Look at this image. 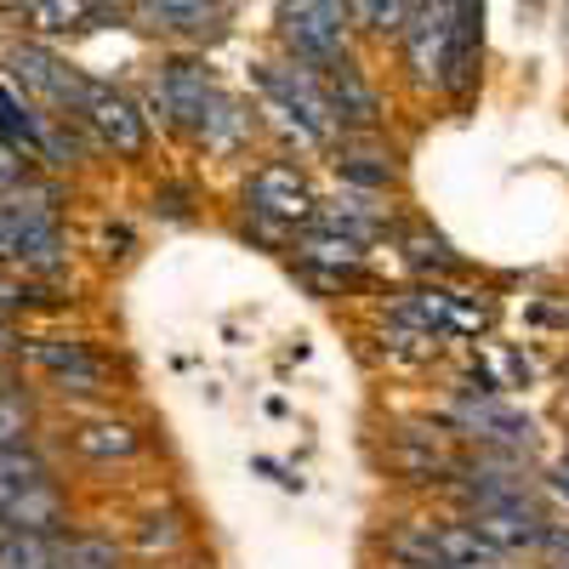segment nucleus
I'll return each mask as SVG.
<instances>
[{"label": "nucleus", "mask_w": 569, "mask_h": 569, "mask_svg": "<svg viewBox=\"0 0 569 569\" xmlns=\"http://www.w3.org/2000/svg\"><path fill=\"white\" fill-rule=\"evenodd\" d=\"M257 86H262V98H268V114L291 131L297 142H330V131H337V114H330V98H325V86L313 80V69H284V63H262L257 69Z\"/></svg>", "instance_id": "f257e3e1"}, {"label": "nucleus", "mask_w": 569, "mask_h": 569, "mask_svg": "<svg viewBox=\"0 0 569 569\" xmlns=\"http://www.w3.org/2000/svg\"><path fill=\"white\" fill-rule=\"evenodd\" d=\"M279 40L297 63L325 74L337 58H348V0H284Z\"/></svg>", "instance_id": "f03ea898"}, {"label": "nucleus", "mask_w": 569, "mask_h": 569, "mask_svg": "<svg viewBox=\"0 0 569 569\" xmlns=\"http://www.w3.org/2000/svg\"><path fill=\"white\" fill-rule=\"evenodd\" d=\"M91 131H98L114 154H142V142H149V120L137 114L131 98H120L114 86H98V80H86V98L74 109Z\"/></svg>", "instance_id": "7ed1b4c3"}, {"label": "nucleus", "mask_w": 569, "mask_h": 569, "mask_svg": "<svg viewBox=\"0 0 569 569\" xmlns=\"http://www.w3.org/2000/svg\"><path fill=\"white\" fill-rule=\"evenodd\" d=\"M472 525H479L501 552H536L541 547V525H547V512L536 507V490H518V496H501L490 507H472L467 512Z\"/></svg>", "instance_id": "20e7f679"}, {"label": "nucleus", "mask_w": 569, "mask_h": 569, "mask_svg": "<svg viewBox=\"0 0 569 569\" xmlns=\"http://www.w3.org/2000/svg\"><path fill=\"white\" fill-rule=\"evenodd\" d=\"M479 23L485 7L479 0H450V23H445V63H439V86L450 98H467L472 74H479Z\"/></svg>", "instance_id": "39448f33"}, {"label": "nucleus", "mask_w": 569, "mask_h": 569, "mask_svg": "<svg viewBox=\"0 0 569 569\" xmlns=\"http://www.w3.org/2000/svg\"><path fill=\"white\" fill-rule=\"evenodd\" d=\"M456 421L467 427L472 439H485V445H496V450H530V416L525 410H512V405H501L496 393H461L456 399Z\"/></svg>", "instance_id": "423d86ee"}, {"label": "nucleus", "mask_w": 569, "mask_h": 569, "mask_svg": "<svg viewBox=\"0 0 569 569\" xmlns=\"http://www.w3.org/2000/svg\"><path fill=\"white\" fill-rule=\"evenodd\" d=\"M246 206H251V217H268V222H308L313 217V194L297 177V166H262L246 182Z\"/></svg>", "instance_id": "0eeeda50"}, {"label": "nucleus", "mask_w": 569, "mask_h": 569, "mask_svg": "<svg viewBox=\"0 0 569 569\" xmlns=\"http://www.w3.org/2000/svg\"><path fill=\"white\" fill-rule=\"evenodd\" d=\"M7 63H12V74L29 86V91H40L46 103H58V109H80V98H86V80L74 74V69H63L52 52H40V46H7Z\"/></svg>", "instance_id": "6e6552de"}, {"label": "nucleus", "mask_w": 569, "mask_h": 569, "mask_svg": "<svg viewBox=\"0 0 569 569\" xmlns=\"http://www.w3.org/2000/svg\"><path fill=\"white\" fill-rule=\"evenodd\" d=\"M297 262L319 279V284H353L365 273V246L348 240L337 228H313L297 240Z\"/></svg>", "instance_id": "1a4fd4ad"}, {"label": "nucleus", "mask_w": 569, "mask_h": 569, "mask_svg": "<svg viewBox=\"0 0 569 569\" xmlns=\"http://www.w3.org/2000/svg\"><path fill=\"white\" fill-rule=\"evenodd\" d=\"M325 74H330V80H325V98H330V114H337L342 131H370L376 120H382V103H376L370 80H365L348 58H337Z\"/></svg>", "instance_id": "9d476101"}, {"label": "nucleus", "mask_w": 569, "mask_h": 569, "mask_svg": "<svg viewBox=\"0 0 569 569\" xmlns=\"http://www.w3.org/2000/svg\"><path fill=\"white\" fill-rule=\"evenodd\" d=\"M421 541H427V552H433V558L461 563V569H501L507 563V552L479 525H472V518H461V525H427Z\"/></svg>", "instance_id": "9b49d317"}, {"label": "nucleus", "mask_w": 569, "mask_h": 569, "mask_svg": "<svg viewBox=\"0 0 569 569\" xmlns=\"http://www.w3.org/2000/svg\"><path fill=\"white\" fill-rule=\"evenodd\" d=\"M211 98H217V86H211V74L200 63H171L160 74V91H154L160 114L177 120V126H200V114H206Z\"/></svg>", "instance_id": "f8f14e48"}, {"label": "nucleus", "mask_w": 569, "mask_h": 569, "mask_svg": "<svg viewBox=\"0 0 569 569\" xmlns=\"http://www.w3.org/2000/svg\"><path fill=\"white\" fill-rule=\"evenodd\" d=\"M131 18L154 34H211L222 23L217 0H137Z\"/></svg>", "instance_id": "ddd939ff"}, {"label": "nucleus", "mask_w": 569, "mask_h": 569, "mask_svg": "<svg viewBox=\"0 0 569 569\" xmlns=\"http://www.w3.org/2000/svg\"><path fill=\"white\" fill-rule=\"evenodd\" d=\"M29 359L52 376L63 393H69V388H74V393H98V388H103V365L86 353V342H34Z\"/></svg>", "instance_id": "4468645a"}, {"label": "nucleus", "mask_w": 569, "mask_h": 569, "mask_svg": "<svg viewBox=\"0 0 569 569\" xmlns=\"http://www.w3.org/2000/svg\"><path fill=\"white\" fill-rule=\"evenodd\" d=\"M0 530H40V536H58L63 530V496L52 485H18L7 501H0Z\"/></svg>", "instance_id": "2eb2a0df"}, {"label": "nucleus", "mask_w": 569, "mask_h": 569, "mask_svg": "<svg viewBox=\"0 0 569 569\" xmlns=\"http://www.w3.org/2000/svg\"><path fill=\"white\" fill-rule=\"evenodd\" d=\"M313 222L348 233V240H359V246H370V240H382V233H388V211L376 200H365V188H359V194H342L337 206H313Z\"/></svg>", "instance_id": "dca6fc26"}, {"label": "nucleus", "mask_w": 569, "mask_h": 569, "mask_svg": "<svg viewBox=\"0 0 569 569\" xmlns=\"http://www.w3.org/2000/svg\"><path fill=\"white\" fill-rule=\"evenodd\" d=\"M120 7H91V0H29V23L46 34H63V29H103L120 23Z\"/></svg>", "instance_id": "f3484780"}, {"label": "nucleus", "mask_w": 569, "mask_h": 569, "mask_svg": "<svg viewBox=\"0 0 569 569\" xmlns=\"http://www.w3.org/2000/svg\"><path fill=\"white\" fill-rule=\"evenodd\" d=\"M337 177L365 188V194H388V188L399 182V166L393 154H376V149H353V142H342L337 149Z\"/></svg>", "instance_id": "a211bd4d"}, {"label": "nucleus", "mask_w": 569, "mask_h": 569, "mask_svg": "<svg viewBox=\"0 0 569 569\" xmlns=\"http://www.w3.org/2000/svg\"><path fill=\"white\" fill-rule=\"evenodd\" d=\"M74 450L91 456V461H131L142 450V439H137V427H126V421H98V427H80L74 433Z\"/></svg>", "instance_id": "6ab92c4d"}, {"label": "nucleus", "mask_w": 569, "mask_h": 569, "mask_svg": "<svg viewBox=\"0 0 569 569\" xmlns=\"http://www.w3.org/2000/svg\"><path fill=\"white\" fill-rule=\"evenodd\" d=\"M58 558L63 541L40 530H7V541H0V569H58Z\"/></svg>", "instance_id": "aec40b11"}, {"label": "nucleus", "mask_w": 569, "mask_h": 569, "mask_svg": "<svg viewBox=\"0 0 569 569\" xmlns=\"http://www.w3.org/2000/svg\"><path fill=\"white\" fill-rule=\"evenodd\" d=\"M194 131L206 137V149H233V142H246V131H251V114H246L240 103H228V98H211Z\"/></svg>", "instance_id": "412c9836"}, {"label": "nucleus", "mask_w": 569, "mask_h": 569, "mask_svg": "<svg viewBox=\"0 0 569 569\" xmlns=\"http://www.w3.org/2000/svg\"><path fill=\"white\" fill-rule=\"evenodd\" d=\"M405 18H410V0H348V23L376 34H399Z\"/></svg>", "instance_id": "4be33fe9"}, {"label": "nucleus", "mask_w": 569, "mask_h": 569, "mask_svg": "<svg viewBox=\"0 0 569 569\" xmlns=\"http://www.w3.org/2000/svg\"><path fill=\"white\" fill-rule=\"evenodd\" d=\"M0 137L18 142V149H34V154H40V137H46V126L12 98V91H0Z\"/></svg>", "instance_id": "5701e85b"}, {"label": "nucleus", "mask_w": 569, "mask_h": 569, "mask_svg": "<svg viewBox=\"0 0 569 569\" xmlns=\"http://www.w3.org/2000/svg\"><path fill=\"white\" fill-rule=\"evenodd\" d=\"M58 569H120V547L103 541V536H80V541L63 547Z\"/></svg>", "instance_id": "b1692460"}, {"label": "nucleus", "mask_w": 569, "mask_h": 569, "mask_svg": "<svg viewBox=\"0 0 569 569\" xmlns=\"http://www.w3.org/2000/svg\"><path fill=\"white\" fill-rule=\"evenodd\" d=\"M405 257H410V268H439V273H461L467 268L445 240H427V233H421V240H405Z\"/></svg>", "instance_id": "393cba45"}, {"label": "nucleus", "mask_w": 569, "mask_h": 569, "mask_svg": "<svg viewBox=\"0 0 569 569\" xmlns=\"http://www.w3.org/2000/svg\"><path fill=\"white\" fill-rule=\"evenodd\" d=\"M536 558H541L547 569H569V518H547V525H541V547H536Z\"/></svg>", "instance_id": "a878e982"}, {"label": "nucleus", "mask_w": 569, "mask_h": 569, "mask_svg": "<svg viewBox=\"0 0 569 569\" xmlns=\"http://www.w3.org/2000/svg\"><path fill=\"white\" fill-rule=\"evenodd\" d=\"M142 552H171L182 541V525H177V512H154V518H142Z\"/></svg>", "instance_id": "bb28decb"}, {"label": "nucleus", "mask_w": 569, "mask_h": 569, "mask_svg": "<svg viewBox=\"0 0 569 569\" xmlns=\"http://www.w3.org/2000/svg\"><path fill=\"white\" fill-rule=\"evenodd\" d=\"M23 433H29V405L7 393V399H0V450L23 445Z\"/></svg>", "instance_id": "cd10ccee"}, {"label": "nucleus", "mask_w": 569, "mask_h": 569, "mask_svg": "<svg viewBox=\"0 0 569 569\" xmlns=\"http://www.w3.org/2000/svg\"><path fill=\"white\" fill-rule=\"evenodd\" d=\"M23 182H29V160H23V149L0 137V194H12V188H23Z\"/></svg>", "instance_id": "c85d7f7f"}, {"label": "nucleus", "mask_w": 569, "mask_h": 569, "mask_svg": "<svg viewBox=\"0 0 569 569\" xmlns=\"http://www.w3.org/2000/svg\"><path fill=\"white\" fill-rule=\"evenodd\" d=\"M7 348H12V330H7V325H0V353H7Z\"/></svg>", "instance_id": "c756f323"}, {"label": "nucleus", "mask_w": 569, "mask_h": 569, "mask_svg": "<svg viewBox=\"0 0 569 569\" xmlns=\"http://www.w3.org/2000/svg\"><path fill=\"white\" fill-rule=\"evenodd\" d=\"M0 7H18V0H0Z\"/></svg>", "instance_id": "7c9ffc66"}]
</instances>
